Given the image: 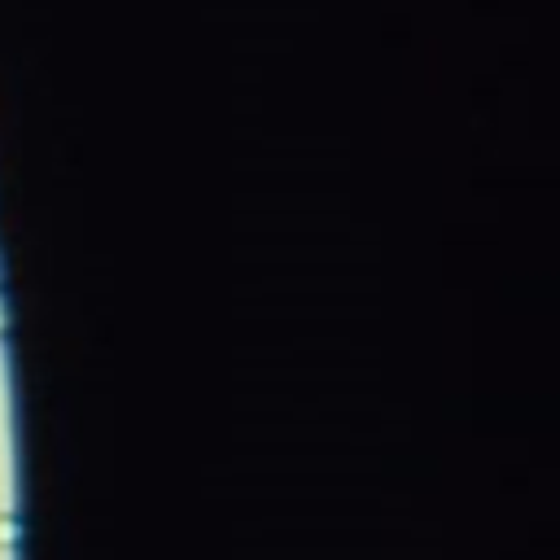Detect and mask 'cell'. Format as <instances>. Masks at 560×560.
I'll return each instance as SVG.
<instances>
[{
  "label": "cell",
  "instance_id": "cell-1",
  "mask_svg": "<svg viewBox=\"0 0 560 560\" xmlns=\"http://www.w3.org/2000/svg\"><path fill=\"white\" fill-rule=\"evenodd\" d=\"M18 542H22L18 516H13V512H0V551H18Z\"/></svg>",
  "mask_w": 560,
  "mask_h": 560
},
{
  "label": "cell",
  "instance_id": "cell-2",
  "mask_svg": "<svg viewBox=\"0 0 560 560\" xmlns=\"http://www.w3.org/2000/svg\"><path fill=\"white\" fill-rule=\"evenodd\" d=\"M0 332H4V302H0Z\"/></svg>",
  "mask_w": 560,
  "mask_h": 560
}]
</instances>
